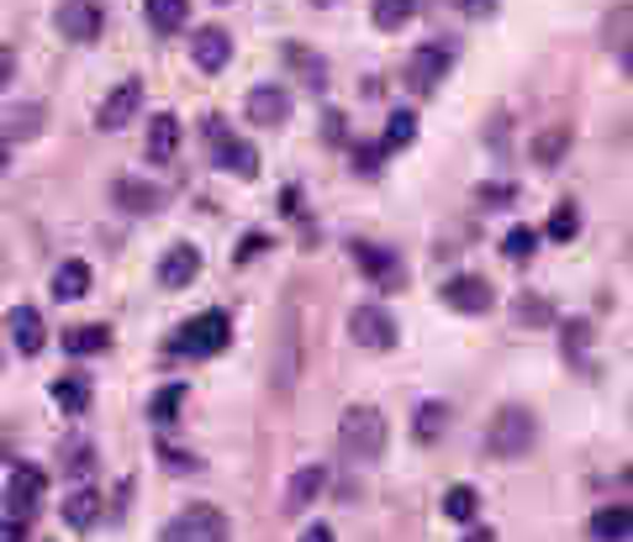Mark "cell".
Listing matches in <instances>:
<instances>
[{"label": "cell", "mask_w": 633, "mask_h": 542, "mask_svg": "<svg viewBox=\"0 0 633 542\" xmlns=\"http://www.w3.org/2000/svg\"><path fill=\"white\" fill-rule=\"evenodd\" d=\"M307 369V284H291L275 316V354H269V390L291 395Z\"/></svg>", "instance_id": "6da1fadb"}, {"label": "cell", "mask_w": 633, "mask_h": 542, "mask_svg": "<svg viewBox=\"0 0 633 542\" xmlns=\"http://www.w3.org/2000/svg\"><path fill=\"white\" fill-rule=\"evenodd\" d=\"M390 443V426L386 416H380V405H348L339 416V448L348 453V458H360V464H369V458H380Z\"/></svg>", "instance_id": "7a4b0ae2"}, {"label": "cell", "mask_w": 633, "mask_h": 542, "mask_svg": "<svg viewBox=\"0 0 633 542\" xmlns=\"http://www.w3.org/2000/svg\"><path fill=\"white\" fill-rule=\"evenodd\" d=\"M534 437H538L534 411H528V405H502L486 426V453L502 458V464H512V458H528Z\"/></svg>", "instance_id": "3957f363"}, {"label": "cell", "mask_w": 633, "mask_h": 542, "mask_svg": "<svg viewBox=\"0 0 633 542\" xmlns=\"http://www.w3.org/2000/svg\"><path fill=\"white\" fill-rule=\"evenodd\" d=\"M227 343H233V316H227V311H201V316H191V322L170 337V354L212 358V354H222Z\"/></svg>", "instance_id": "277c9868"}, {"label": "cell", "mask_w": 633, "mask_h": 542, "mask_svg": "<svg viewBox=\"0 0 633 542\" xmlns=\"http://www.w3.org/2000/svg\"><path fill=\"white\" fill-rule=\"evenodd\" d=\"M227 538H233V521L222 517L217 506H185L159 532V542H227Z\"/></svg>", "instance_id": "5b68a950"}, {"label": "cell", "mask_w": 633, "mask_h": 542, "mask_svg": "<svg viewBox=\"0 0 633 542\" xmlns=\"http://www.w3.org/2000/svg\"><path fill=\"white\" fill-rule=\"evenodd\" d=\"M206 138L217 148V169L238 174V180H259V153H254V142L233 138V132L222 127V117H206Z\"/></svg>", "instance_id": "8992f818"}, {"label": "cell", "mask_w": 633, "mask_h": 542, "mask_svg": "<svg viewBox=\"0 0 633 542\" xmlns=\"http://www.w3.org/2000/svg\"><path fill=\"white\" fill-rule=\"evenodd\" d=\"M449 64H454V53L443 43H422L412 58H407V74H401V79H407V90L412 95H433L439 90V79L449 74Z\"/></svg>", "instance_id": "52a82bcc"}, {"label": "cell", "mask_w": 633, "mask_h": 542, "mask_svg": "<svg viewBox=\"0 0 633 542\" xmlns=\"http://www.w3.org/2000/svg\"><path fill=\"white\" fill-rule=\"evenodd\" d=\"M348 337L369 354H386V348H396V322L380 306H354L348 311Z\"/></svg>", "instance_id": "ba28073f"}, {"label": "cell", "mask_w": 633, "mask_h": 542, "mask_svg": "<svg viewBox=\"0 0 633 542\" xmlns=\"http://www.w3.org/2000/svg\"><path fill=\"white\" fill-rule=\"evenodd\" d=\"M138 111H143V79H122L117 90L100 100L96 127L100 132H122L127 121H138Z\"/></svg>", "instance_id": "9c48e42d"}, {"label": "cell", "mask_w": 633, "mask_h": 542, "mask_svg": "<svg viewBox=\"0 0 633 542\" xmlns=\"http://www.w3.org/2000/svg\"><path fill=\"white\" fill-rule=\"evenodd\" d=\"M439 301L449 311H460V316H481V311H491V284L481 280V274H454V280H443L439 290Z\"/></svg>", "instance_id": "30bf717a"}, {"label": "cell", "mask_w": 633, "mask_h": 542, "mask_svg": "<svg viewBox=\"0 0 633 542\" xmlns=\"http://www.w3.org/2000/svg\"><path fill=\"white\" fill-rule=\"evenodd\" d=\"M43 496H49V474L32 469V464L11 469V479H6V506H11V517H32V511L43 506Z\"/></svg>", "instance_id": "8fae6325"}, {"label": "cell", "mask_w": 633, "mask_h": 542, "mask_svg": "<svg viewBox=\"0 0 633 542\" xmlns=\"http://www.w3.org/2000/svg\"><path fill=\"white\" fill-rule=\"evenodd\" d=\"M191 58L201 74H222L227 69V58H233V37L222 32V26H195L191 32Z\"/></svg>", "instance_id": "7c38bea8"}, {"label": "cell", "mask_w": 633, "mask_h": 542, "mask_svg": "<svg viewBox=\"0 0 633 542\" xmlns=\"http://www.w3.org/2000/svg\"><path fill=\"white\" fill-rule=\"evenodd\" d=\"M6 332H11V343H17V354L22 358H37L43 354V343H49V327H43L37 306H11L6 311Z\"/></svg>", "instance_id": "4fadbf2b"}, {"label": "cell", "mask_w": 633, "mask_h": 542, "mask_svg": "<svg viewBox=\"0 0 633 542\" xmlns=\"http://www.w3.org/2000/svg\"><path fill=\"white\" fill-rule=\"evenodd\" d=\"M53 22H58V32H64L69 43H96L100 37V6L96 0H64Z\"/></svg>", "instance_id": "5bb4252c"}, {"label": "cell", "mask_w": 633, "mask_h": 542, "mask_svg": "<svg viewBox=\"0 0 633 542\" xmlns=\"http://www.w3.org/2000/svg\"><path fill=\"white\" fill-rule=\"evenodd\" d=\"M248 121H254V127L291 121V90H286V85H254V90H248Z\"/></svg>", "instance_id": "9a60e30c"}, {"label": "cell", "mask_w": 633, "mask_h": 542, "mask_svg": "<svg viewBox=\"0 0 633 542\" xmlns=\"http://www.w3.org/2000/svg\"><path fill=\"white\" fill-rule=\"evenodd\" d=\"M354 263H360V269H365V274L380 284V290H396V284H401V274H407V269H401V259H396L390 248H375V242H354Z\"/></svg>", "instance_id": "2e32d148"}, {"label": "cell", "mask_w": 633, "mask_h": 542, "mask_svg": "<svg viewBox=\"0 0 633 542\" xmlns=\"http://www.w3.org/2000/svg\"><path fill=\"white\" fill-rule=\"evenodd\" d=\"M195 274H201V248L195 242H174L170 253L159 259V284L164 290H185Z\"/></svg>", "instance_id": "e0dca14e"}, {"label": "cell", "mask_w": 633, "mask_h": 542, "mask_svg": "<svg viewBox=\"0 0 633 542\" xmlns=\"http://www.w3.org/2000/svg\"><path fill=\"white\" fill-rule=\"evenodd\" d=\"M174 148H180V117L174 111H153L148 117V142H143L148 164H170Z\"/></svg>", "instance_id": "ac0fdd59"}, {"label": "cell", "mask_w": 633, "mask_h": 542, "mask_svg": "<svg viewBox=\"0 0 633 542\" xmlns=\"http://www.w3.org/2000/svg\"><path fill=\"white\" fill-rule=\"evenodd\" d=\"M111 200H117L127 216H153L164 195H159V185H148V180H132V174H122V180L111 185Z\"/></svg>", "instance_id": "d6986e66"}, {"label": "cell", "mask_w": 633, "mask_h": 542, "mask_svg": "<svg viewBox=\"0 0 633 542\" xmlns=\"http://www.w3.org/2000/svg\"><path fill=\"white\" fill-rule=\"evenodd\" d=\"M322 490H328V469H322V464H307V469H296L291 485H286V511H291V517H301V511H307V506H312Z\"/></svg>", "instance_id": "ffe728a7"}, {"label": "cell", "mask_w": 633, "mask_h": 542, "mask_svg": "<svg viewBox=\"0 0 633 542\" xmlns=\"http://www.w3.org/2000/svg\"><path fill=\"white\" fill-rule=\"evenodd\" d=\"M100 511H106V500H100V490H90V485H79L74 496H64V521H69L74 532H90Z\"/></svg>", "instance_id": "44dd1931"}, {"label": "cell", "mask_w": 633, "mask_h": 542, "mask_svg": "<svg viewBox=\"0 0 633 542\" xmlns=\"http://www.w3.org/2000/svg\"><path fill=\"white\" fill-rule=\"evenodd\" d=\"M53 295H58V301H79V295H90V263L85 259L58 263V274H53Z\"/></svg>", "instance_id": "7402d4cb"}, {"label": "cell", "mask_w": 633, "mask_h": 542, "mask_svg": "<svg viewBox=\"0 0 633 542\" xmlns=\"http://www.w3.org/2000/svg\"><path fill=\"white\" fill-rule=\"evenodd\" d=\"M143 17H148V26L153 32H180L185 26V17H191V0H143Z\"/></svg>", "instance_id": "603a6c76"}, {"label": "cell", "mask_w": 633, "mask_h": 542, "mask_svg": "<svg viewBox=\"0 0 633 542\" xmlns=\"http://www.w3.org/2000/svg\"><path fill=\"white\" fill-rule=\"evenodd\" d=\"M633 532V511L629 506H602L597 517H591V538L597 542H623Z\"/></svg>", "instance_id": "cb8c5ba5"}, {"label": "cell", "mask_w": 633, "mask_h": 542, "mask_svg": "<svg viewBox=\"0 0 633 542\" xmlns=\"http://www.w3.org/2000/svg\"><path fill=\"white\" fill-rule=\"evenodd\" d=\"M106 348H111V332L96 327V322H85V327H69V332H64V354H74V358L106 354Z\"/></svg>", "instance_id": "d4e9b609"}, {"label": "cell", "mask_w": 633, "mask_h": 542, "mask_svg": "<svg viewBox=\"0 0 633 542\" xmlns=\"http://www.w3.org/2000/svg\"><path fill=\"white\" fill-rule=\"evenodd\" d=\"M43 106H17V111H6V127H0V138L6 142H26V138H37L43 132Z\"/></svg>", "instance_id": "484cf974"}, {"label": "cell", "mask_w": 633, "mask_h": 542, "mask_svg": "<svg viewBox=\"0 0 633 542\" xmlns=\"http://www.w3.org/2000/svg\"><path fill=\"white\" fill-rule=\"evenodd\" d=\"M565 148H570V121H555L549 132H538V138H534V164L555 169L565 159Z\"/></svg>", "instance_id": "4316f807"}, {"label": "cell", "mask_w": 633, "mask_h": 542, "mask_svg": "<svg viewBox=\"0 0 633 542\" xmlns=\"http://www.w3.org/2000/svg\"><path fill=\"white\" fill-rule=\"evenodd\" d=\"M53 401L64 405L69 416H79V411L90 405V379H85V375H64V379H53Z\"/></svg>", "instance_id": "83f0119b"}, {"label": "cell", "mask_w": 633, "mask_h": 542, "mask_svg": "<svg viewBox=\"0 0 633 542\" xmlns=\"http://www.w3.org/2000/svg\"><path fill=\"white\" fill-rule=\"evenodd\" d=\"M417 6H422V0H375V11H369V17H375L380 32H401V26L417 17Z\"/></svg>", "instance_id": "f1b7e54d"}, {"label": "cell", "mask_w": 633, "mask_h": 542, "mask_svg": "<svg viewBox=\"0 0 633 542\" xmlns=\"http://www.w3.org/2000/svg\"><path fill=\"white\" fill-rule=\"evenodd\" d=\"M185 395H191V390H185V384H164V390H159V395H153V401H148V422L170 426L174 416H180V405H185Z\"/></svg>", "instance_id": "f546056e"}, {"label": "cell", "mask_w": 633, "mask_h": 542, "mask_svg": "<svg viewBox=\"0 0 633 542\" xmlns=\"http://www.w3.org/2000/svg\"><path fill=\"white\" fill-rule=\"evenodd\" d=\"M443 426H449V405H443V401H422V405H417V422H412L417 443H433Z\"/></svg>", "instance_id": "4dcf8cb0"}, {"label": "cell", "mask_w": 633, "mask_h": 542, "mask_svg": "<svg viewBox=\"0 0 633 542\" xmlns=\"http://www.w3.org/2000/svg\"><path fill=\"white\" fill-rule=\"evenodd\" d=\"M475 506H481V496L470 485H449L443 490V517L449 521H475Z\"/></svg>", "instance_id": "1f68e13d"}, {"label": "cell", "mask_w": 633, "mask_h": 542, "mask_svg": "<svg viewBox=\"0 0 633 542\" xmlns=\"http://www.w3.org/2000/svg\"><path fill=\"white\" fill-rule=\"evenodd\" d=\"M544 232L555 237V242H570V237L581 232V212H576V200H560L555 212H549V227Z\"/></svg>", "instance_id": "d6a6232c"}, {"label": "cell", "mask_w": 633, "mask_h": 542, "mask_svg": "<svg viewBox=\"0 0 633 542\" xmlns=\"http://www.w3.org/2000/svg\"><path fill=\"white\" fill-rule=\"evenodd\" d=\"M286 64L307 74V85H312V90H322V85H328V64H322V58H312L307 47H286Z\"/></svg>", "instance_id": "836d02e7"}, {"label": "cell", "mask_w": 633, "mask_h": 542, "mask_svg": "<svg viewBox=\"0 0 633 542\" xmlns=\"http://www.w3.org/2000/svg\"><path fill=\"white\" fill-rule=\"evenodd\" d=\"M534 248H538V232H534V227H512V232L502 237V253H507L512 263L534 259Z\"/></svg>", "instance_id": "e575fe53"}, {"label": "cell", "mask_w": 633, "mask_h": 542, "mask_svg": "<svg viewBox=\"0 0 633 542\" xmlns=\"http://www.w3.org/2000/svg\"><path fill=\"white\" fill-rule=\"evenodd\" d=\"M412 138H417V117L412 111H396V117L386 121V148H412Z\"/></svg>", "instance_id": "d590c367"}, {"label": "cell", "mask_w": 633, "mask_h": 542, "mask_svg": "<svg viewBox=\"0 0 633 542\" xmlns=\"http://www.w3.org/2000/svg\"><path fill=\"white\" fill-rule=\"evenodd\" d=\"M602 32H608V43H612V47H629V37H633V0H623V6L612 11Z\"/></svg>", "instance_id": "8d00e7d4"}, {"label": "cell", "mask_w": 633, "mask_h": 542, "mask_svg": "<svg viewBox=\"0 0 633 542\" xmlns=\"http://www.w3.org/2000/svg\"><path fill=\"white\" fill-rule=\"evenodd\" d=\"M90 469H96V448H90V443H69V448H64V474L85 479Z\"/></svg>", "instance_id": "74e56055"}, {"label": "cell", "mask_w": 633, "mask_h": 542, "mask_svg": "<svg viewBox=\"0 0 633 542\" xmlns=\"http://www.w3.org/2000/svg\"><path fill=\"white\" fill-rule=\"evenodd\" d=\"M390 148L386 142H360L354 148V174H380V159H386Z\"/></svg>", "instance_id": "f35d334b"}, {"label": "cell", "mask_w": 633, "mask_h": 542, "mask_svg": "<svg viewBox=\"0 0 633 542\" xmlns=\"http://www.w3.org/2000/svg\"><path fill=\"white\" fill-rule=\"evenodd\" d=\"M475 200H481L486 212H502V206L517 200V185H507V180H502V185H481V189H475Z\"/></svg>", "instance_id": "ab89813d"}, {"label": "cell", "mask_w": 633, "mask_h": 542, "mask_svg": "<svg viewBox=\"0 0 633 542\" xmlns=\"http://www.w3.org/2000/svg\"><path fill=\"white\" fill-rule=\"evenodd\" d=\"M591 348V322H570L565 327V358H586Z\"/></svg>", "instance_id": "60d3db41"}, {"label": "cell", "mask_w": 633, "mask_h": 542, "mask_svg": "<svg viewBox=\"0 0 633 542\" xmlns=\"http://www.w3.org/2000/svg\"><path fill=\"white\" fill-rule=\"evenodd\" d=\"M549 316H555V311L544 306V301H534V295H523V301H517V322H534V327H544Z\"/></svg>", "instance_id": "b9f144b4"}, {"label": "cell", "mask_w": 633, "mask_h": 542, "mask_svg": "<svg viewBox=\"0 0 633 542\" xmlns=\"http://www.w3.org/2000/svg\"><path fill=\"white\" fill-rule=\"evenodd\" d=\"M269 248V237L265 232H248L244 242H238V263H248V259H259V253H265Z\"/></svg>", "instance_id": "7bdbcfd3"}, {"label": "cell", "mask_w": 633, "mask_h": 542, "mask_svg": "<svg viewBox=\"0 0 633 542\" xmlns=\"http://www.w3.org/2000/svg\"><path fill=\"white\" fill-rule=\"evenodd\" d=\"M502 0H454V11H464V17H491Z\"/></svg>", "instance_id": "ee69618b"}, {"label": "cell", "mask_w": 633, "mask_h": 542, "mask_svg": "<svg viewBox=\"0 0 633 542\" xmlns=\"http://www.w3.org/2000/svg\"><path fill=\"white\" fill-rule=\"evenodd\" d=\"M0 542H26L22 517H6V521H0Z\"/></svg>", "instance_id": "f6af8a7d"}, {"label": "cell", "mask_w": 633, "mask_h": 542, "mask_svg": "<svg viewBox=\"0 0 633 542\" xmlns=\"http://www.w3.org/2000/svg\"><path fill=\"white\" fill-rule=\"evenodd\" d=\"M322 138L343 142V111H328V117H322Z\"/></svg>", "instance_id": "bcb514c9"}, {"label": "cell", "mask_w": 633, "mask_h": 542, "mask_svg": "<svg viewBox=\"0 0 633 542\" xmlns=\"http://www.w3.org/2000/svg\"><path fill=\"white\" fill-rule=\"evenodd\" d=\"M280 212H286V216H301V189H286V195H280Z\"/></svg>", "instance_id": "7dc6e473"}, {"label": "cell", "mask_w": 633, "mask_h": 542, "mask_svg": "<svg viewBox=\"0 0 633 542\" xmlns=\"http://www.w3.org/2000/svg\"><path fill=\"white\" fill-rule=\"evenodd\" d=\"M164 464H170V469H201L195 458H185V453H174V448H164Z\"/></svg>", "instance_id": "c3c4849f"}, {"label": "cell", "mask_w": 633, "mask_h": 542, "mask_svg": "<svg viewBox=\"0 0 633 542\" xmlns=\"http://www.w3.org/2000/svg\"><path fill=\"white\" fill-rule=\"evenodd\" d=\"M11 74H17V58H11V53H6V47H0V90H6V85H11Z\"/></svg>", "instance_id": "681fc988"}, {"label": "cell", "mask_w": 633, "mask_h": 542, "mask_svg": "<svg viewBox=\"0 0 633 542\" xmlns=\"http://www.w3.org/2000/svg\"><path fill=\"white\" fill-rule=\"evenodd\" d=\"M301 542H333V527H322V521H316V527L301 532Z\"/></svg>", "instance_id": "f907efd6"}, {"label": "cell", "mask_w": 633, "mask_h": 542, "mask_svg": "<svg viewBox=\"0 0 633 542\" xmlns=\"http://www.w3.org/2000/svg\"><path fill=\"white\" fill-rule=\"evenodd\" d=\"M618 58H623V74H633V43H629V47H618Z\"/></svg>", "instance_id": "816d5d0a"}, {"label": "cell", "mask_w": 633, "mask_h": 542, "mask_svg": "<svg viewBox=\"0 0 633 542\" xmlns=\"http://www.w3.org/2000/svg\"><path fill=\"white\" fill-rule=\"evenodd\" d=\"M464 542H496V532H491V527H486V532H470V538H464Z\"/></svg>", "instance_id": "f5cc1de1"}, {"label": "cell", "mask_w": 633, "mask_h": 542, "mask_svg": "<svg viewBox=\"0 0 633 542\" xmlns=\"http://www.w3.org/2000/svg\"><path fill=\"white\" fill-rule=\"evenodd\" d=\"M6 159H11V142L0 138V169H6Z\"/></svg>", "instance_id": "db71d44e"}, {"label": "cell", "mask_w": 633, "mask_h": 542, "mask_svg": "<svg viewBox=\"0 0 633 542\" xmlns=\"http://www.w3.org/2000/svg\"><path fill=\"white\" fill-rule=\"evenodd\" d=\"M312 6H339V0H312Z\"/></svg>", "instance_id": "11a10c76"}, {"label": "cell", "mask_w": 633, "mask_h": 542, "mask_svg": "<svg viewBox=\"0 0 633 542\" xmlns=\"http://www.w3.org/2000/svg\"><path fill=\"white\" fill-rule=\"evenodd\" d=\"M629 485H633V469H629Z\"/></svg>", "instance_id": "9f6ffc18"}, {"label": "cell", "mask_w": 633, "mask_h": 542, "mask_svg": "<svg viewBox=\"0 0 633 542\" xmlns=\"http://www.w3.org/2000/svg\"><path fill=\"white\" fill-rule=\"evenodd\" d=\"M217 6H227V0H217Z\"/></svg>", "instance_id": "6f0895ef"}]
</instances>
